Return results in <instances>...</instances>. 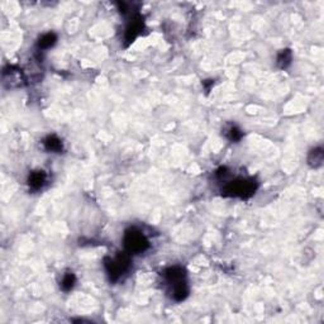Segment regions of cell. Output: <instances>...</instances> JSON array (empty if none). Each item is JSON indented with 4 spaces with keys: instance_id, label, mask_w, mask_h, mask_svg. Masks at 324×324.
<instances>
[{
    "instance_id": "obj_1",
    "label": "cell",
    "mask_w": 324,
    "mask_h": 324,
    "mask_svg": "<svg viewBox=\"0 0 324 324\" xmlns=\"http://www.w3.org/2000/svg\"><path fill=\"white\" fill-rule=\"evenodd\" d=\"M162 277L170 290L171 298L175 302H184L189 297L190 290H189L185 269L181 266H171L163 270Z\"/></svg>"
},
{
    "instance_id": "obj_2",
    "label": "cell",
    "mask_w": 324,
    "mask_h": 324,
    "mask_svg": "<svg viewBox=\"0 0 324 324\" xmlns=\"http://www.w3.org/2000/svg\"><path fill=\"white\" fill-rule=\"evenodd\" d=\"M257 188L258 184L252 178H237L234 180L227 181L224 188L222 189V193L224 196L230 198L248 199L255 195Z\"/></svg>"
},
{
    "instance_id": "obj_3",
    "label": "cell",
    "mask_w": 324,
    "mask_h": 324,
    "mask_svg": "<svg viewBox=\"0 0 324 324\" xmlns=\"http://www.w3.org/2000/svg\"><path fill=\"white\" fill-rule=\"evenodd\" d=\"M132 266V255L127 251L118 252L114 257L104 258V269L110 280V282H116L121 280L124 274L129 271Z\"/></svg>"
},
{
    "instance_id": "obj_4",
    "label": "cell",
    "mask_w": 324,
    "mask_h": 324,
    "mask_svg": "<svg viewBox=\"0 0 324 324\" xmlns=\"http://www.w3.org/2000/svg\"><path fill=\"white\" fill-rule=\"evenodd\" d=\"M123 246L129 255H139L149 250L150 241L142 230L136 227H131L124 232Z\"/></svg>"
},
{
    "instance_id": "obj_5",
    "label": "cell",
    "mask_w": 324,
    "mask_h": 324,
    "mask_svg": "<svg viewBox=\"0 0 324 324\" xmlns=\"http://www.w3.org/2000/svg\"><path fill=\"white\" fill-rule=\"evenodd\" d=\"M143 19L139 14H136L131 19V22L128 23L126 28V33H124V40L128 43H132L139 35H141V31L143 30Z\"/></svg>"
},
{
    "instance_id": "obj_6",
    "label": "cell",
    "mask_w": 324,
    "mask_h": 324,
    "mask_svg": "<svg viewBox=\"0 0 324 324\" xmlns=\"http://www.w3.org/2000/svg\"><path fill=\"white\" fill-rule=\"evenodd\" d=\"M47 183V173L43 170H35L28 175L27 184L32 191L42 190Z\"/></svg>"
},
{
    "instance_id": "obj_7",
    "label": "cell",
    "mask_w": 324,
    "mask_h": 324,
    "mask_svg": "<svg viewBox=\"0 0 324 324\" xmlns=\"http://www.w3.org/2000/svg\"><path fill=\"white\" fill-rule=\"evenodd\" d=\"M43 147L47 152H52V154H61L64 151V143H62L61 139L58 138L54 134H50V136L46 137L42 142Z\"/></svg>"
},
{
    "instance_id": "obj_8",
    "label": "cell",
    "mask_w": 324,
    "mask_h": 324,
    "mask_svg": "<svg viewBox=\"0 0 324 324\" xmlns=\"http://www.w3.org/2000/svg\"><path fill=\"white\" fill-rule=\"evenodd\" d=\"M57 42V36L53 32L45 33V35L41 36L37 41V47L40 51H46L52 48Z\"/></svg>"
},
{
    "instance_id": "obj_9",
    "label": "cell",
    "mask_w": 324,
    "mask_h": 324,
    "mask_svg": "<svg viewBox=\"0 0 324 324\" xmlns=\"http://www.w3.org/2000/svg\"><path fill=\"white\" fill-rule=\"evenodd\" d=\"M324 151L322 147H315L308 155V163L312 168H318L323 165Z\"/></svg>"
},
{
    "instance_id": "obj_10",
    "label": "cell",
    "mask_w": 324,
    "mask_h": 324,
    "mask_svg": "<svg viewBox=\"0 0 324 324\" xmlns=\"http://www.w3.org/2000/svg\"><path fill=\"white\" fill-rule=\"evenodd\" d=\"M76 285V276L72 271H67L66 274L62 275L61 281H60V289L64 292H70Z\"/></svg>"
},
{
    "instance_id": "obj_11",
    "label": "cell",
    "mask_w": 324,
    "mask_h": 324,
    "mask_svg": "<svg viewBox=\"0 0 324 324\" xmlns=\"http://www.w3.org/2000/svg\"><path fill=\"white\" fill-rule=\"evenodd\" d=\"M224 136L228 141L230 142H240L243 137V132L242 129L240 128L238 126L235 124H229L224 128Z\"/></svg>"
},
{
    "instance_id": "obj_12",
    "label": "cell",
    "mask_w": 324,
    "mask_h": 324,
    "mask_svg": "<svg viewBox=\"0 0 324 324\" xmlns=\"http://www.w3.org/2000/svg\"><path fill=\"white\" fill-rule=\"evenodd\" d=\"M292 61V52L289 50V48H285V50H281L277 54L276 58V64L279 66V69L285 70L291 65Z\"/></svg>"
}]
</instances>
